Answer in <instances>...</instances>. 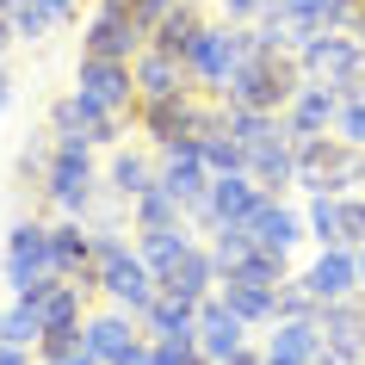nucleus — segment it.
<instances>
[{
  "label": "nucleus",
  "instance_id": "12",
  "mask_svg": "<svg viewBox=\"0 0 365 365\" xmlns=\"http://www.w3.org/2000/svg\"><path fill=\"white\" fill-rule=\"evenodd\" d=\"M341 106H346L341 87H328V81H304L279 118H285V130H291V136H328L334 124H341Z\"/></svg>",
  "mask_w": 365,
  "mask_h": 365
},
{
  "label": "nucleus",
  "instance_id": "18",
  "mask_svg": "<svg viewBox=\"0 0 365 365\" xmlns=\"http://www.w3.org/2000/svg\"><path fill=\"white\" fill-rule=\"evenodd\" d=\"M248 173H254V186L272 198H285L291 186H297V136H272V143H260V149H248Z\"/></svg>",
  "mask_w": 365,
  "mask_h": 365
},
{
  "label": "nucleus",
  "instance_id": "28",
  "mask_svg": "<svg viewBox=\"0 0 365 365\" xmlns=\"http://www.w3.org/2000/svg\"><path fill=\"white\" fill-rule=\"evenodd\" d=\"M186 248H192V223H180V230H149V235H136V254L149 260L155 279H161V272H168Z\"/></svg>",
  "mask_w": 365,
  "mask_h": 365
},
{
  "label": "nucleus",
  "instance_id": "24",
  "mask_svg": "<svg viewBox=\"0 0 365 365\" xmlns=\"http://www.w3.org/2000/svg\"><path fill=\"white\" fill-rule=\"evenodd\" d=\"M50 248H56L62 279H87V285H93V230H81V217L50 223Z\"/></svg>",
  "mask_w": 365,
  "mask_h": 365
},
{
  "label": "nucleus",
  "instance_id": "20",
  "mask_svg": "<svg viewBox=\"0 0 365 365\" xmlns=\"http://www.w3.org/2000/svg\"><path fill=\"white\" fill-rule=\"evenodd\" d=\"M316 353H322V322L316 316L272 322V334H267V359L272 365H316Z\"/></svg>",
  "mask_w": 365,
  "mask_h": 365
},
{
  "label": "nucleus",
  "instance_id": "15",
  "mask_svg": "<svg viewBox=\"0 0 365 365\" xmlns=\"http://www.w3.org/2000/svg\"><path fill=\"white\" fill-rule=\"evenodd\" d=\"M211 180H217V173H211V161H205L198 143H173V149H161V186H168L186 211L211 192Z\"/></svg>",
  "mask_w": 365,
  "mask_h": 365
},
{
  "label": "nucleus",
  "instance_id": "39",
  "mask_svg": "<svg viewBox=\"0 0 365 365\" xmlns=\"http://www.w3.org/2000/svg\"><path fill=\"white\" fill-rule=\"evenodd\" d=\"M31 359H38L31 346H13V341H0V365H31Z\"/></svg>",
  "mask_w": 365,
  "mask_h": 365
},
{
  "label": "nucleus",
  "instance_id": "17",
  "mask_svg": "<svg viewBox=\"0 0 365 365\" xmlns=\"http://www.w3.org/2000/svg\"><path fill=\"white\" fill-rule=\"evenodd\" d=\"M217 285H223V272H217V260H211V242H192V248H186L168 272H161V291H173V297H192V304H205Z\"/></svg>",
  "mask_w": 365,
  "mask_h": 365
},
{
  "label": "nucleus",
  "instance_id": "4",
  "mask_svg": "<svg viewBox=\"0 0 365 365\" xmlns=\"http://www.w3.org/2000/svg\"><path fill=\"white\" fill-rule=\"evenodd\" d=\"M6 242V285H13V297H31L38 304L43 291L56 285L62 272H56V248H50V223H38V217H19L13 230L0 235Z\"/></svg>",
  "mask_w": 365,
  "mask_h": 365
},
{
  "label": "nucleus",
  "instance_id": "9",
  "mask_svg": "<svg viewBox=\"0 0 365 365\" xmlns=\"http://www.w3.org/2000/svg\"><path fill=\"white\" fill-rule=\"evenodd\" d=\"M260 198H267V192L254 186V173H217L211 192L198 198L186 217H192V230H223V223H248Z\"/></svg>",
  "mask_w": 365,
  "mask_h": 365
},
{
  "label": "nucleus",
  "instance_id": "29",
  "mask_svg": "<svg viewBox=\"0 0 365 365\" xmlns=\"http://www.w3.org/2000/svg\"><path fill=\"white\" fill-rule=\"evenodd\" d=\"M0 341L31 346V353H38V341H43V309L31 304V297H13V304L0 309Z\"/></svg>",
  "mask_w": 365,
  "mask_h": 365
},
{
  "label": "nucleus",
  "instance_id": "14",
  "mask_svg": "<svg viewBox=\"0 0 365 365\" xmlns=\"http://www.w3.org/2000/svg\"><path fill=\"white\" fill-rule=\"evenodd\" d=\"M106 186H112V198H124V205L143 198L149 186H161V149H155V143H130V149L118 143L112 161H106Z\"/></svg>",
  "mask_w": 365,
  "mask_h": 365
},
{
  "label": "nucleus",
  "instance_id": "25",
  "mask_svg": "<svg viewBox=\"0 0 365 365\" xmlns=\"http://www.w3.org/2000/svg\"><path fill=\"white\" fill-rule=\"evenodd\" d=\"M136 87H143V99H161V93H180V87H192V75H186V62L168 56V50H155V43H143L136 50Z\"/></svg>",
  "mask_w": 365,
  "mask_h": 365
},
{
  "label": "nucleus",
  "instance_id": "19",
  "mask_svg": "<svg viewBox=\"0 0 365 365\" xmlns=\"http://www.w3.org/2000/svg\"><path fill=\"white\" fill-rule=\"evenodd\" d=\"M248 235L260 242V248L291 254V248H297V242L309 235V223H304V211H291L285 198H272V192H267L260 205H254V217H248Z\"/></svg>",
  "mask_w": 365,
  "mask_h": 365
},
{
  "label": "nucleus",
  "instance_id": "41",
  "mask_svg": "<svg viewBox=\"0 0 365 365\" xmlns=\"http://www.w3.org/2000/svg\"><path fill=\"white\" fill-rule=\"evenodd\" d=\"M353 38H359V43H365V6H359V19H353Z\"/></svg>",
  "mask_w": 365,
  "mask_h": 365
},
{
  "label": "nucleus",
  "instance_id": "26",
  "mask_svg": "<svg viewBox=\"0 0 365 365\" xmlns=\"http://www.w3.org/2000/svg\"><path fill=\"white\" fill-rule=\"evenodd\" d=\"M130 223H136V235H149V230H180V223H192V217H186V205H180L168 186H149L143 198H130Z\"/></svg>",
  "mask_w": 365,
  "mask_h": 365
},
{
  "label": "nucleus",
  "instance_id": "11",
  "mask_svg": "<svg viewBox=\"0 0 365 365\" xmlns=\"http://www.w3.org/2000/svg\"><path fill=\"white\" fill-rule=\"evenodd\" d=\"M81 334H87V346H93L106 365H124L136 346L149 341V334H143V322H136L130 309H124V304H106V297L93 304V316H87V328H81Z\"/></svg>",
  "mask_w": 365,
  "mask_h": 365
},
{
  "label": "nucleus",
  "instance_id": "31",
  "mask_svg": "<svg viewBox=\"0 0 365 365\" xmlns=\"http://www.w3.org/2000/svg\"><path fill=\"white\" fill-rule=\"evenodd\" d=\"M6 19H13V38H19V43H43V38L62 25L56 13H50V0H19Z\"/></svg>",
  "mask_w": 365,
  "mask_h": 365
},
{
  "label": "nucleus",
  "instance_id": "36",
  "mask_svg": "<svg viewBox=\"0 0 365 365\" xmlns=\"http://www.w3.org/2000/svg\"><path fill=\"white\" fill-rule=\"evenodd\" d=\"M334 130H341L346 143H359V149H365V87H359V93H346V106H341V124H334Z\"/></svg>",
  "mask_w": 365,
  "mask_h": 365
},
{
  "label": "nucleus",
  "instance_id": "37",
  "mask_svg": "<svg viewBox=\"0 0 365 365\" xmlns=\"http://www.w3.org/2000/svg\"><path fill=\"white\" fill-rule=\"evenodd\" d=\"M211 6H217V13H223L230 25H254V19H260V13L272 6V0H211Z\"/></svg>",
  "mask_w": 365,
  "mask_h": 365
},
{
  "label": "nucleus",
  "instance_id": "10",
  "mask_svg": "<svg viewBox=\"0 0 365 365\" xmlns=\"http://www.w3.org/2000/svg\"><path fill=\"white\" fill-rule=\"evenodd\" d=\"M75 87H81L87 99H99L106 112H124V118H136V106H143L136 68H130V62H112V56H81Z\"/></svg>",
  "mask_w": 365,
  "mask_h": 365
},
{
  "label": "nucleus",
  "instance_id": "23",
  "mask_svg": "<svg viewBox=\"0 0 365 365\" xmlns=\"http://www.w3.org/2000/svg\"><path fill=\"white\" fill-rule=\"evenodd\" d=\"M217 291H223V304H230L242 322H254V328H272V322H279V285H260V279L230 272Z\"/></svg>",
  "mask_w": 365,
  "mask_h": 365
},
{
  "label": "nucleus",
  "instance_id": "7",
  "mask_svg": "<svg viewBox=\"0 0 365 365\" xmlns=\"http://www.w3.org/2000/svg\"><path fill=\"white\" fill-rule=\"evenodd\" d=\"M56 136H81V143H93V149H118L124 143V130H136V118L124 112H106L99 99H87L81 87H68V93L50 99V118H43Z\"/></svg>",
  "mask_w": 365,
  "mask_h": 365
},
{
  "label": "nucleus",
  "instance_id": "3",
  "mask_svg": "<svg viewBox=\"0 0 365 365\" xmlns=\"http://www.w3.org/2000/svg\"><path fill=\"white\" fill-rule=\"evenodd\" d=\"M304 62H297V50H254L242 68L230 75V87H223V99L230 106H260V112H285L291 106V93L304 87Z\"/></svg>",
  "mask_w": 365,
  "mask_h": 365
},
{
  "label": "nucleus",
  "instance_id": "33",
  "mask_svg": "<svg viewBox=\"0 0 365 365\" xmlns=\"http://www.w3.org/2000/svg\"><path fill=\"white\" fill-rule=\"evenodd\" d=\"M198 149H205V161H211V173H248V149L230 136V124H217Z\"/></svg>",
  "mask_w": 365,
  "mask_h": 365
},
{
  "label": "nucleus",
  "instance_id": "44",
  "mask_svg": "<svg viewBox=\"0 0 365 365\" xmlns=\"http://www.w3.org/2000/svg\"><path fill=\"white\" fill-rule=\"evenodd\" d=\"M359 365H365V359H359Z\"/></svg>",
  "mask_w": 365,
  "mask_h": 365
},
{
  "label": "nucleus",
  "instance_id": "32",
  "mask_svg": "<svg viewBox=\"0 0 365 365\" xmlns=\"http://www.w3.org/2000/svg\"><path fill=\"white\" fill-rule=\"evenodd\" d=\"M304 223H309V235H316L322 248H334V242H341V192H309Z\"/></svg>",
  "mask_w": 365,
  "mask_h": 365
},
{
  "label": "nucleus",
  "instance_id": "5",
  "mask_svg": "<svg viewBox=\"0 0 365 365\" xmlns=\"http://www.w3.org/2000/svg\"><path fill=\"white\" fill-rule=\"evenodd\" d=\"M99 192V168H93V143L81 136H56V161L43 173V205H56L62 217H87Z\"/></svg>",
  "mask_w": 365,
  "mask_h": 365
},
{
  "label": "nucleus",
  "instance_id": "6",
  "mask_svg": "<svg viewBox=\"0 0 365 365\" xmlns=\"http://www.w3.org/2000/svg\"><path fill=\"white\" fill-rule=\"evenodd\" d=\"M297 62H304L309 81H328V87H341V93H359L365 87V43L353 38V31H304Z\"/></svg>",
  "mask_w": 365,
  "mask_h": 365
},
{
  "label": "nucleus",
  "instance_id": "16",
  "mask_svg": "<svg viewBox=\"0 0 365 365\" xmlns=\"http://www.w3.org/2000/svg\"><path fill=\"white\" fill-rule=\"evenodd\" d=\"M248 328H254V322H242V316L223 304V291H211V297L198 304V346H205L217 365L230 359L235 346H248Z\"/></svg>",
  "mask_w": 365,
  "mask_h": 365
},
{
  "label": "nucleus",
  "instance_id": "30",
  "mask_svg": "<svg viewBox=\"0 0 365 365\" xmlns=\"http://www.w3.org/2000/svg\"><path fill=\"white\" fill-rule=\"evenodd\" d=\"M254 248H260V242L248 235V223H223V230H211V260H217V272H223V279L248 267Z\"/></svg>",
  "mask_w": 365,
  "mask_h": 365
},
{
  "label": "nucleus",
  "instance_id": "21",
  "mask_svg": "<svg viewBox=\"0 0 365 365\" xmlns=\"http://www.w3.org/2000/svg\"><path fill=\"white\" fill-rule=\"evenodd\" d=\"M136 322H143L149 341H198V304L192 297H173V291H161Z\"/></svg>",
  "mask_w": 365,
  "mask_h": 365
},
{
  "label": "nucleus",
  "instance_id": "22",
  "mask_svg": "<svg viewBox=\"0 0 365 365\" xmlns=\"http://www.w3.org/2000/svg\"><path fill=\"white\" fill-rule=\"evenodd\" d=\"M205 25H211V0H180V6H173L168 19H161V25L149 31V43L186 62V50L198 43V31H205Z\"/></svg>",
  "mask_w": 365,
  "mask_h": 365
},
{
  "label": "nucleus",
  "instance_id": "35",
  "mask_svg": "<svg viewBox=\"0 0 365 365\" xmlns=\"http://www.w3.org/2000/svg\"><path fill=\"white\" fill-rule=\"evenodd\" d=\"M155 365H217L198 341H155Z\"/></svg>",
  "mask_w": 365,
  "mask_h": 365
},
{
  "label": "nucleus",
  "instance_id": "38",
  "mask_svg": "<svg viewBox=\"0 0 365 365\" xmlns=\"http://www.w3.org/2000/svg\"><path fill=\"white\" fill-rule=\"evenodd\" d=\"M56 365H106V359H99V353H93L87 341H75V346H68V353H62Z\"/></svg>",
  "mask_w": 365,
  "mask_h": 365
},
{
  "label": "nucleus",
  "instance_id": "34",
  "mask_svg": "<svg viewBox=\"0 0 365 365\" xmlns=\"http://www.w3.org/2000/svg\"><path fill=\"white\" fill-rule=\"evenodd\" d=\"M365 242V192H341V248Z\"/></svg>",
  "mask_w": 365,
  "mask_h": 365
},
{
  "label": "nucleus",
  "instance_id": "40",
  "mask_svg": "<svg viewBox=\"0 0 365 365\" xmlns=\"http://www.w3.org/2000/svg\"><path fill=\"white\" fill-rule=\"evenodd\" d=\"M6 106H13V75H6V62H0V118H6Z\"/></svg>",
  "mask_w": 365,
  "mask_h": 365
},
{
  "label": "nucleus",
  "instance_id": "43",
  "mask_svg": "<svg viewBox=\"0 0 365 365\" xmlns=\"http://www.w3.org/2000/svg\"><path fill=\"white\" fill-rule=\"evenodd\" d=\"M31 365H56V359H31Z\"/></svg>",
  "mask_w": 365,
  "mask_h": 365
},
{
  "label": "nucleus",
  "instance_id": "1",
  "mask_svg": "<svg viewBox=\"0 0 365 365\" xmlns=\"http://www.w3.org/2000/svg\"><path fill=\"white\" fill-rule=\"evenodd\" d=\"M93 285H99L106 304H124L130 316H143V309L161 297V279L149 272V260H143L118 230H93Z\"/></svg>",
  "mask_w": 365,
  "mask_h": 365
},
{
  "label": "nucleus",
  "instance_id": "42",
  "mask_svg": "<svg viewBox=\"0 0 365 365\" xmlns=\"http://www.w3.org/2000/svg\"><path fill=\"white\" fill-rule=\"evenodd\" d=\"M359 291H365V242H359Z\"/></svg>",
  "mask_w": 365,
  "mask_h": 365
},
{
  "label": "nucleus",
  "instance_id": "2",
  "mask_svg": "<svg viewBox=\"0 0 365 365\" xmlns=\"http://www.w3.org/2000/svg\"><path fill=\"white\" fill-rule=\"evenodd\" d=\"M260 43H267V38H260L254 25L211 19L205 31H198V43L186 50V75H192V87H198V93H217V99H223L230 75H235V68H242V62L254 56V50H260ZM267 50H272V43H267Z\"/></svg>",
  "mask_w": 365,
  "mask_h": 365
},
{
  "label": "nucleus",
  "instance_id": "8",
  "mask_svg": "<svg viewBox=\"0 0 365 365\" xmlns=\"http://www.w3.org/2000/svg\"><path fill=\"white\" fill-rule=\"evenodd\" d=\"M149 43V31L136 25L130 0H93L87 25H81V56H112V62H136V50Z\"/></svg>",
  "mask_w": 365,
  "mask_h": 365
},
{
  "label": "nucleus",
  "instance_id": "27",
  "mask_svg": "<svg viewBox=\"0 0 365 365\" xmlns=\"http://www.w3.org/2000/svg\"><path fill=\"white\" fill-rule=\"evenodd\" d=\"M223 124H230V136L242 143V149H260V143H272V136H285V118H279V112L230 106V99H223Z\"/></svg>",
  "mask_w": 365,
  "mask_h": 365
},
{
  "label": "nucleus",
  "instance_id": "13",
  "mask_svg": "<svg viewBox=\"0 0 365 365\" xmlns=\"http://www.w3.org/2000/svg\"><path fill=\"white\" fill-rule=\"evenodd\" d=\"M297 285H304L316 304L353 297V291H359V248H341V242H334V248H322L304 272H297Z\"/></svg>",
  "mask_w": 365,
  "mask_h": 365
}]
</instances>
